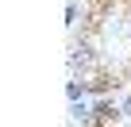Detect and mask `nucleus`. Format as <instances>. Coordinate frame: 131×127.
<instances>
[{
    "mask_svg": "<svg viewBox=\"0 0 131 127\" xmlns=\"http://www.w3.org/2000/svg\"><path fill=\"white\" fill-rule=\"evenodd\" d=\"M119 116H123V108H116L112 100H96L89 112V123H116Z\"/></svg>",
    "mask_w": 131,
    "mask_h": 127,
    "instance_id": "1",
    "label": "nucleus"
},
{
    "mask_svg": "<svg viewBox=\"0 0 131 127\" xmlns=\"http://www.w3.org/2000/svg\"><path fill=\"white\" fill-rule=\"evenodd\" d=\"M123 119H131V96L123 100Z\"/></svg>",
    "mask_w": 131,
    "mask_h": 127,
    "instance_id": "2",
    "label": "nucleus"
}]
</instances>
